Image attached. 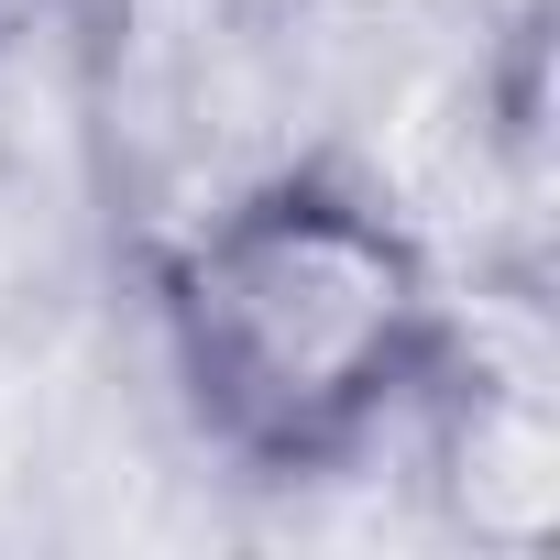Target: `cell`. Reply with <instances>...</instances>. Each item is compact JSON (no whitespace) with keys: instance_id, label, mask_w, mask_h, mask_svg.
I'll use <instances>...</instances> for the list:
<instances>
[{"instance_id":"cell-1","label":"cell","mask_w":560,"mask_h":560,"mask_svg":"<svg viewBox=\"0 0 560 560\" xmlns=\"http://www.w3.org/2000/svg\"><path fill=\"white\" fill-rule=\"evenodd\" d=\"M143 298L198 440L253 483L352 472L385 429L418 418L462 330L418 220L330 154L253 165L154 220Z\"/></svg>"},{"instance_id":"cell-2","label":"cell","mask_w":560,"mask_h":560,"mask_svg":"<svg viewBox=\"0 0 560 560\" xmlns=\"http://www.w3.org/2000/svg\"><path fill=\"white\" fill-rule=\"evenodd\" d=\"M418 429H429V472H440L451 527L494 560H538L560 527V418H549L538 363H505L462 319L451 363L418 396Z\"/></svg>"},{"instance_id":"cell-3","label":"cell","mask_w":560,"mask_h":560,"mask_svg":"<svg viewBox=\"0 0 560 560\" xmlns=\"http://www.w3.org/2000/svg\"><path fill=\"white\" fill-rule=\"evenodd\" d=\"M12 23H23V0H0V45H12Z\"/></svg>"}]
</instances>
